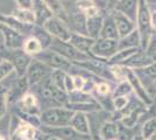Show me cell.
<instances>
[{
    "label": "cell",
    "instance_id": "obj_22",
    "mask_svg": "<svg viewBox=\"0 0 156 140\" xmlns=\"http://www.w3.org/2000/svg\"><path fill=\"white\" fill-rule=\"evenodd\" d=\"M120 131L119 123H115L114 120H107L103 127L100 128L99 138L101 140H114L118 139Z\"/></svg>",
    "mask_w": 156,
    "mask_h": 140
},
{
    "label": "cell",
    "instance_id": "obj_5",
    "mask_svg": "<svg viewBox=\"0 0 156 140\" xmlns=\"http://www.w3.org/2000/svg\"><path fill=\"white\" fill-rule=\"evenodd\" d=\"M48 49H51L56 53L61 54L62 56H64L65 59H68L69 61L73 62H80V61H87L93 59L90 55L82 53L80 50H78L75 46H72L69 41H63L59 39H55L52 40L51 45Z\"/></svg>",
    "mask_w": 156,
    "mask_h": 140
},
{
    "label": "cell",
    "instance_id": "obj_23",
    "mask_svg": "<svg viewBox=\"0 0 156 140\" xmlns=\"http://www.w3.org/2000/svg\"><path fill=\"white\" fill-rule=\"evenodd\" d=\"M146 106H147V105L137 107L135 110L128 112L127 114L122 116V118L120 119V124L124 125L125 127H128V128H134V127L136 126V123H137V120H139V118H140V116L142 113H146V112H147V111H146Z\"/></svg>",
    "mask_w": 156,
    "mask_h": 140
},
{
    "label": "cell",
    "instance_id": "obj_46",
    "mask_svg": "<svg viewBox=\"0 0 156 140\" xmlns=\"http://www.w3.org/2000/svg\"><path fill=\"white\" fill-rule=\"evenodd\" d=\"M148 5H156V0H146Z\"/></svg>",
    "mask_w": 156,
    "mask_h": 140
},
{
    "label": "cell",
    "instance_id": "obj_39",
    "mask_svg": "<svg viewBox=\"0 0 156 140\" xmlns=\"http://www.w3.org/2000/svg\"><path fill=\"white\" fill-rule=\"evenodd\" d=\"M128 104V98L127 96H119V97H113V106L115 111H121Z\"/></svg>",
    "mask_w": 156,
    "mask_h": 140
},
{
    "label": "cell",
    "instance_id": "obj_28",
    "mask_svg": "<svg viewBox=\"0 0 156 140\" xmlns=\"http://www.w3.org/2000/svg\"><path fill=\"white\" fill-rule=\"evenodd\" d=\"M43 1L50 7V9L52 11L55 16L62 19L68 23V12H66L64 2L62 0H43Z\"/></svg>",
    "mask_w": 156,
    "mask_h": 140
},
{
    "label": "cell",
    "instance_id": "obj_30",
    "mask_svg": "<svg viewBox=\"0 0 156 140\" xmlns=\"http://www.w3.org/2000/svg\"><path fill=\"white\" fill-rule=\"evenodd\" d=\"M12 16L23 23H29V25H35V14L33 9H26V8H15L11 13Z\"/></svg>",
    "mask_w": 156,
    "mask_h": 140
},
{
    "label": "cell",
    "instance_id": "obj_29",
    "mask_svg": "<svg viewBox=\"0 0 156 140\" xmlns=\"http://www.w3.org/2000/svg\"><path fill=\"white\" fill-rule=\"evenodd\" d=\"M75 5L87 18H91V16H94L100 13V11L98 9L93 0H75Z\"/></svg>",
    "mask_w": 156,
    "mask_h": 140
},
{
    "label": "cell",
    "instance_id": "obj_47",
    "mask_svg": "<svg viewBox=\"0 0 156 140\" xmlns=\"http://www.w3.org/2000/svg\"><path fill=\"white\" fill-rule=\"evenodd\" d=\"M133 140H142V135H141V134L137 133L136 135L134 137V139H133Z\"/></svg>",
    "mask_w": 156,
    "mask_h": 140
},
{
    "label": "cell",
    "instance_id": "obj_44",
    "mask_svg": "<svg viewBox=\"0 0 156 140\" xmlns=\"http://www.w3.org/2000/svg\"><path fill=\"white\" fill-rule=\"evenodd\" d=\"M150 15H151V26L153 29L156 31V5L150 7Z\"/></svg>",
    "mask_w": 156,
    "mask_h": 140
},
{
    "label": "cell",
    "instance_id": "obj_26",
    "mask_svg": "<svg viewBox=\"0 0 156 140\" xmlns=\"http://www.w3.org/2000/svg\"><path fill=\"white\" fill-rule=\"evenodd\" d=\"M140 49L139 48H127V49H120L118 50L117 54H114L110 60L107 61V64H122L124 62L129 59L130 56H133L135 53H137Z\"/></svg>",
    "mask_w": 156,
    "mask_h": 140
},
{
    "label": "cell",
    "instance_id": "obj_9",
    "mask_svg": "<svg viewBox=\"0 0 156 140\" xmlns=\"http://www.w3.org/2000/svg\"><path fill=\"white\" fill-rule=\"evenodd\" d=\"M0 34L2 35V46L7 49H23L27 36L9 26L0 22Z\"/></svg>",
    "mask_w": 156,
    "mask_h": 140
},
{
    "label": "cell",
    "instance_id": "obj_52",
    "mask_svg": "<svg viewBox=\"0 0 156 140\" xmlns=\"http://www.w3.org/2000/svg\"><path fill=\"white\" fill-rule=\"evenodd\" d=\"M62 1H66V0H62Z\"/></svg>",
    "mask_w": 156,
    "mask_h": 140
},
{
    "label": "cell",
    "instance_id": "obj_25",
    "mask_svg": "<svg viewBox=\"0 0 156 140\" xmlns=\"http://www.w3.org/2000/svg\"><path fill=\"white\" fill-rule=\"evenodd\" d=\"M140 47H141V36L137 29L119 40V50L127 48H140Z\"/></svg>",
    "mask_w": 156,
    "mask_h": 140
},
{
    "label": "cell",
    "instance_id": "obj_15",
    "mask_svg": "<svg viewBox=\"0 0 156 140\" xmlns=\"http://www.w3.org/2000/svg\"><path fill=\"white\" fill-rule=\"evenodd\" d=\"M33 11L35 14V25L37 26H43L49 19L55 16L50 7L43 0H34Z\"/></svg>",
    "mask_w": 156,
    "mask_h": 140
},
{
    "label": "cell",
    "instance_id": "obj_27",
    "mask_svg": "<svg viewBox=\"0 0 156 140\" xmlns=\"http://www.w3.org/2000/svg\"><path fill=\"white\" fill-rule=\"evenodd\" d=\"M30 36H35V38L41 42V45L43 46V49H48V48L50 47V45H51L52 40H54V38L50 35V33L47 32V29L44 27L37 26V25L34 26L33 34Z\"/></svg>",
    "mask_w": 156,
    "mask_h": 140
},
{
    "label": "cell",
    "instance_id": "obj_32",
    "mask_svg": "<svg viewBox=\"0 0 156 140\" xmlns=\"http://www.w3.org/2000/svg\"><path fill=\"white\" fill-rule=\"evenodd\" d=\"M68 96H69V103H91V102H97L94 96H92L90 92L79 91V90H75L72 92H69Z\"/></svg>",
    "mask_w": 156,
    "mask_h": 140
},
{
    "label": "cell",
    "instance_id": "obj_36",
    "mask_svg": "<svg viewBox=\"0 0 156 140\" xmlns=\"http://www.w3.org/2000/svg\"><path fill=\"white\" fill-rule=\"evenodd\" d=\"M93 90L96 92V96H94L96 100L98 98H101V97H107L111 93L110 84L107 82H105V81H99L97 84H96V87H94Z\"/></svg>",
    "mask_w": 156,
    "mask_h": 140
},
{
    "label": "cell",
    "instance_id": "obj_7",
    "mask_svg": "<svg viewBox=\"0 0 156 140\" xmlns=\"http://www.w3.org/2000/svg\"><path fill=\"white\" fill-rule=\"evenodd\" d=\"M34 57L42 61L43 63H46L47 66H49L54 70H64L69 73L73 66L71 61L65 59L64 56H62L61 54L56 53L51 49H44Z\"/></svg>",
    "mask_w": 156,
    "mask_h": 140
},
{
    "label": "cell",
    "instance_id": "obj_18",
    "mask_svg": "<svg viewBox=\"0 0 156 140\" xmlns=\"http://www.w3.org/2000/svg\"><path fill=\"white\" fill-rule=\"evenodd\" d=\"M72 46H75L78 50H80L82 53L90 55L91 56V48L94 45L96 40L92 39L87 35L84 34H78V33H72L71 39L69 41Z\"/></svg>",
    "mask_w": 156,
    "mask_h": 140
},
{
    "label": "cell",
    "instance_id": "obj_13",
    "mask_svg": "<svg viewBox=\"0 0 156 140\" xmlns=\"http://www.w3.org/2000/svg\"><path fill=\"white\" fill-rule=\"evenodd\" d=\"M30 90V85L28 83L26 76L16 77V80L12 83L8 91V103L9 106H13L22 99V97Z\"/></svg>",
    "mask_w": 156,
    "mask_h": 140
},
{
    "label": "cell",
    "instance_id": "obj_45",
    "mask_svg": "<svg viewBox=\"0 0 156 140\" xmlns=\"http://www.w3.org/2000/svg\"><path fill=\"white\" fill-rule=\"evenodd\" d=\"M9 140H21V139H19L18 137H15L14 134H11V133H9Z\"/></svg>",
    "mask_w": 156,
    "mask_h": 140
},
{
    "label": "cell",
    "instance_id": "obj_12",
    "mask_svg": "<svg viewBox=\"0 0 156 140\" xmlns=\"http://www.w3.org/2000/svg\"><path fill=\"white\" fill-rule=\"evenodd\" d=\"M126 76H127V81L129 82L132 88H133V91H134L135 95L137 96V98L140 100H142L147 106H150V105L154 103V100L150 97L149 92L147 91L146 87L141 83V81L137 77V75L135 74V71L132 70L130 68L126 67Z\"/></svg>",
    "mask_w": 156,
    "mask_h": 140
},
{
    "label": "cell",
    "instance_id": "obj_2",
    "mask_svg": "<svg viewBox=\"0 0 156 140\" xmlns=\"http://www.w3.org/2000/svg\"><path fill=\"white\" fill-rule=\"evenodd\" d=\"M137 31L141 36V48L146 50L153 35V26H151V15H150V7L148 6L146 0L137 1V12H136Z\"/></svg>",
    "mask_w": 156,
    "mask_h": 140
},
{
    "label": "cell",
    "instance_id": "obj_31",
    "mask_svg": "<svg viewBox=\"0 0 156 140\" xmlns=\"http://www.w3.org/2000/svg\"><path fill=\"white\" fill-rule=\"evenodd\" d=\"M23 50L34 57L44 49H43V46L41 45V42L35 36H28L25 41V45H23Z\"/></svg>",
    "mask_w": 156,
    "mask_h": 140
},
{
    "label": "cell",
    "instance_id": "obj_19",
    "mask_svg": "<svg viewBox=\"0 0 156 140\" xmlns=\"http://www.w3.org/2000/svg\"><path fill=\"white\" fill-rule=\"evenodd\" d=\"M70 126L75 131H77L78 133L84 134V135H91L87 114L85 113V112H80V111L75 112L71 121H70Z\"/></svg>",
    "mask_w": 156,
    "mask_h": 140
},
{
    "label": "cell",
    "instance_id": "obj_21",
    "mask_svg": "<svg viewBox=\"0 0 156 140\" xmlns=\"http://www.w3.org/2000/svg\"><path fill=\"white\" fill-rule=\"evenodd\" d=\"M103 39H111V40H119V33H118L117 26L112 14L104 15V23L100 32V36Z\"/></svg>",
    "mask_w": 156,
    "mask_h": 140
},
{
    "label": "cell",
    "instance_id": "obj_4",
    "mask_svg": "<svg viewBox=\"0 0 156 140\" xmlns=\"http://www.w3.org/2000/svg\"><path fill=\"white\" fill-rule=\"evenodd\" d=\"M0 57L2 60L9 61L14 67L16 77H22L27 73L33 60V56L27 54L23 49H7L4 46L0 47Z\"/></svg>",
    "mask_w": 156,
    "mask_h": 140
},
{
    "label": "cell",
    "instance_id": "obj_50",
    "mask_svg": "<svg viewBox=\"0 0 156 140\" xmlns=\"http://www.w3.org/2000/svg\"><path fill=\"white\" fill-rule=\"evenodd\" d=\"M94 140H101V139H100V138H98V139H94Z\"/></svg>",
    "mask_w": 156,
    "mask_h": 140
},
{
    "label": "cell",
    "instance_id": "obj_35",
    "mask_svg": "<svg viewBox=\"0 0 156 140\" xmlns=\"http://www.w3.org/2000/svg\"><path fill=\"white\" fill-rule=\"evenodd\" d=\"M156 132V118H148L141 126V135L143 139H150Z\"/></svg>",
    "mask_w": 156,
    "mask_h": 140
},
{
    "label": "cell",
    "instance_id": "obj_53",
    "mask_svg": "<svg viewBox=\"0 0 156 140\" xmlns=\"http://www.w3.org/2000/svg\"><path fill=\"white\" fill-rule=\"evenodd\" d=\"M114 140H118V139H114Z\"/></svg>",
    "mask_w": 156,
    "mask_h": 140
},
{
    "label": "cell",
    "instance_id": "obj_43",
    "mask_svg": "<svg viewBox=\"0 0 156 140\" xmlns=\"http://www.w3.org/2000/svg\"><path fill=\"white\" fill-rule=\"evenodd\" d=\"M146 114L148 116V118H156V100H154V103L149 106Z\"/></svg>",
    "mask_w": 156,
    "mask_h": 140
},
{
    "label": "cell",
    "instance_id": "obj_16",
    "mask_svg": "<svg viewBox=\"0 0 156 140\" xmlns=\"http://www.w3.org/2000/svg\"><path fill=\"white\" fill-rule=\"evenodd\" d=\"M0 22L1 23H5L7 26H9L11 28H13L15 31L20 32L21 34L26 35L27 38L33 34V29L35 25H29V23H23L19 21L18 19H15L14 16H12L11 14L6 15V14H0Z\"/></svg>",
    "mask_w": 156,
    "mask_h": 140
},
{
    "label": "cell",
    "instance_id": "obj_20",
    "mask_svg": "<svg viewBox=\"0 0 156 140\" xmlns=\"http://www.w3.org/2000/svg\"><path fill=\"white\" fill-rule=\"evenodd\" d=\"M104 23V14L99 13L94 16L87 18L86 21V31H87V36L97 40L100 36V32Z\"/></svg>",
    "mask_w": 156,
    "mask_h": 140
},
{
    "label": "cell",
    "instance_id": "obj_49",
    "mask_svg": "<svg viewBox=\"0 0 156 140\" xmlns=\"http://www.w3.org/2000/svg\"><path fill=\"white\" fill-rule=\"evenodd\" d=\"M150 140H156V132L154 133V135H153V137L150 138Z\"/></svg>",
    "mask_w": 156,
    "mask_h": 140
},
{
    "label": "cell",
    "instance_id": "obj_42",
    "mask_svg": "<svg viewBox=\"0 0 156 140\" xmlns=\"http://www.w3.org/2000/svg\"><path fill=\"white\" fill-rule=\"evenodd\" d=\"M147 89V91L149 92L150 97L153 98V100H156V80L150 84V85H148V87L146 88Z\"/></svg>",
    "mask_w": 156,
    "mask_h": 140
},
{
    "label": "cell",
    "instance_id": "obj_33",
    "mask_svg": "<svg viewBox=\"0 0 156 140\" xmlns=\"http://www.w3.org/2000/svg\"><path fill=\"white\" fill-rule=\"evenodd\" d=\"M98 9L100 11V13L104 15L107 14H112L115 9L120 0H93Z\"/></svg>",
    "mask_w": 156,
    "mask_h": 140
},
{
    "label": "cell",
    "instance_id": "obj_17",
    "mask_svg": "<svg viewBox=\"0 0 156 140\" xmlns=\"http://www.w3.org/2000/svg\"><path fill=\"white\" fill-rule=\"evenodd\" d=\"M155 61L150 57L147 54L146 50H139L133 56H130L128 60L124 62L121 66H125L127 68H133V69H141V68H146L150 66L151 63H154Z\"/></svg>",
    "mask_w": 156,
    "mask_h": 140
},
{
    "label": "cell",
    "instance_id": "obj_10",
    "mask_svg": "<svg viewBox=\"0 0 156 140\" xmlns=\"http://www.w3.org/2000/svg\"><path fill=\"white\" fill-rule=\"evenodd\" d=\"M43 27L55 39H59V40L63 41H70V39H71L72 31L70 29V27L68 26V23L65 21H63L57 16H52L51 19H49L43 25Z\"/></svg>",
    "mask_w": 156,
    "mask_h": 140
},
{
    "label": "cell",
    "instance_id": "obj_11",
    "mask_svg": "<svg viewBox=\"0 0 156 140\" xmlns=\"http://www.w3.org/2000/svg\"><path fill=\"white\" fill-rule=\"evenodd\" d=\"M66 12H68V26L70 27L72 33L87 35V31H86L87 16L76 7L75 1H73V7L70 11L66 9Z\"/></svg>",
    "mask_w": 156,
    "mask_h": 140
},
{
    "label": "cell",
    "instance_id": "obj_24",
    "mask_svg": "<svg viewBox=\"0 0 156 140\" xmlns=\"http://www.w3.org/2000/svg\"><path fill=\"white\" fill-rule=\"evenodd\" d=\"M137 1L139 0H120L117 6V11L127 15L129 19L135 21L137 12Z\"/></svg>",
    "mask_w": 156,
    "mask_h": 140
},
{
    "label": "cell",
    "instance_id": "obj_34",
    "mask_svg": "<svg viewBox=\"0 0 156 140\" xmlns=\"http://www.w3.org/2000/svg\"><path fill=\"white\" fill-rule=\"evenodd\" d=\"M8 91H9V88L0 84V120H2L5 118V116L7 114V111H8V106H9Z\"/></svg>",
    "mask_w": 156,
    "mask_h": 140
},
{
    "label": "cell",
    "instance_id": "obj_51",
    "mask_svg": "<svg viewBox=\"0 0 156 140\" xmlns=\"http://www.w3.org/2000/svg\"><path fill=\"white\" fill-rule=\"evenodd\" d=\"M1 60H2V59H1V57H0V61H1Z\"/></svg>",
    "mask_w": 156,
    "mask_h": 140
},
{
    "label": "cell",
    "instance_id": "obj_3",
    "mask_svg": "<svg viewBox=\"0 0 156 140\" xmlns=\"http://www.w3.org/2000/svg\"><path fill=\"white\" fill-rule=\"evenodd\" d=\"M75 111L66 106L49 107L42 111L40 116L41 124L44 126L59 127L70 125Z\"/></svg>",
    "mask_w": 156,
    "mask_h": 140
},
{
    "label": "cell",
    "instance_id": "obj_14",
    "mask_svg": "<svg viewBox=\"0 0 156 140\" xmlns=\"http://www.w3.org/2000/svg\"><path fill=\"white\" fill-rule=\"evenodd\" d=\"M112 16L114 19L115 26H117L118 33H119V40L122 39L125 36L129 35L132 32L135 31V21L129 19L127 15L121 13L120 11H114L112 13Z\"/></svg>",
    "mask_w": 156,
    "mask_h": 140
},
{
    "label": "cell",
    "instance_id": "obj_54",
    "mask_svg": "<svg viewBox=\"0 0 156 140\" xmlns=\"http://www.w3.org/2000/svg\"><path fill=\"white\" fill-rule=\"evenodd\" d=\"M92 140H94V139H92Z\"/></svg>",
    "mask_w": 156,
    "mask_h": 140
},
{
    "label": "cell",
    "instance_id": "obj_38",
    "mask_svg": "<svg viewBox=\"0 0 156 140\" xmlns=\"http://www.w3.org/2000/svg\"><path fill=\"white\" fill-rule=\"evenodd\" d=\"M15 71L14 70L13 64L7 60H1L0 61V84L1 82L5 80L6 77H8L11 74Z\"/></svg>",
    "mask_w": 156,
    "mask_h": 140
},
{
    "label": "cell",
    "instance_id": "obj_48",
    "mask_svg": "<svg viewBox=\"0 0 156 140\" xmlns=\"http://www.w3.org/2000/svg\"><path fill=\"white\" fill-rule=\"evenodd\" d=\"M49 140H61V139L56 138V137H50V138H49Z\"/></svg>",
    "mask_w": 156,
    "mask_h": 140
},
{
    "label": "cell",
    "instance_id": "obj_41",
    "mask_svg": "<svg viewBox=\"0 0 156 140\" xmlns=\"http://www.w3.org/2000/svg\"><path fill=\"white\" fill-rule=\"evenodd\" d=\"M16 5L20 8H26V9H33L34 0H15Z\"/></svg>",
    "mask_w": 156,
    "mask_h": 140
},
{
    "label": "cell",
    "instance_id": "obj_1",
    "mask_svg": "<svg viewBox=\"0 0 156 140\" xmlns=\"http://www.w3.org/2000/svg\"><path fill=\"white\" fill-rule=\"evenodd\" d=\"M30 91L35 93L39 98L42 111L49 107L66 106V104L69 103L68 92H65L64 90H62L54 83L51 76L32 87Z\"/></svg>",
    "mask_w": 156,
    "mask_h": 140
},
{
    "label": "cell",
    "instance_id": "obj_6",
    "mask_svg": "<svg viewBox=\"0 0 156 140\" xmlns=\"http://www.w3.org/2000/svg\"><path fill=\"white\" fill-rule=\"evenodd\" d=\"M119 50V40L99 38L91 48V56L100 61H108Z\"/></svg>",
    "mask_w": 156,
    "mask_h": 140
},
{
    "label": "cell",
    "instance_id": "obj_37",
    "mask_svg": "<svg viewBox=\"0 0 156 140\" xmlns=\"http://www.w3.org/2000/svg\"><path fill=\"white\" fill-rule=\"evenodd\" d=\"M133 92V88L130 85V83L128 81H124V82H119L118 87L114 89L113 92V97H119V96H128L129 93Z\"/></svg>",
    "mask_w": 156,
    "mask_h": 140
},
{
    "label": "cell",
    "instance_id": "obj_8",
    "mask_svg": "<svg viewBox=\"0 0 156 140\" xmlns=\"http://www.w3.org/2000/svg\"><path fill=\"white\" fill-rule=\"evenodd\" d=\"M52 71H54V69H51L49 66H47L46 63H43L42 61L33 57V60L30 62L28 69H27V73L25 76L27 77L28 83L32 88L34 85L41 83L42 81H44L48 77H50Z\"/></svg>",
    "mask_w": 156,
    "mask_h": 140
},
{
    "label": "cell",
    "instance_id": "obj_40",
    "mask_svg": "<svg viewBox=\"0 0 156 140\" xmlns=\"http://www.w3.org/2000/svg\"><path fill=\"white\" fill-rule=\"evenodd\" d=\"M146 52H147V54L149 55L153 60L156 61V31L153 33L151 38H150L148 47L146 48Z\"/></svg>",
    "mask_w": 156,
    "mask_h": 140
}]
</instances>
